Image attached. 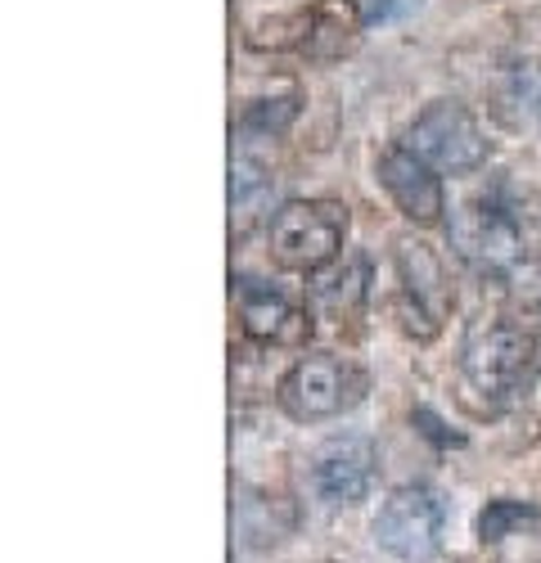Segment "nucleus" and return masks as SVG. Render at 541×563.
Returning <instances> with one entry per match:
<instances>
[{
  "label": "nucleus",
  "instance_id": "f257e3e1",
  "mask_svg": "<svg viewBox=\"0 0 541 563\" xmlns=\"http://www.w3.org/2000/svg\"><path fill=\"white\" fill-rule=\"evenodd\" d=\"M541 369L537 339L515 320L478 324L461 352V393L478 415H515Z\"/></svg>",
  "mask_w": 541,
  "mask_h": 563
},
{
  "label": "nucleus",
  "instance_id": "f03ea898",
  "mask_svg": "<svg viewBox=\"0 0 541 563\" xmlns=\"http://www.w3.org/2000/svg\"><path fill=\"white\" fill-rule=\"evenodd\" d=\"M270 262L294 275H316L343 257L347 244V208L334 199H289L266 225Z\"/></svg>",
  "mask_w": 541,
  "mask_h": 563
},
{
  "label": "nucleus",
  "instance_id": "7ed1b4c3",
  "mask_svg": "<svg viewBox=\"0 0 541 563\" xmlns=\"http://www.w3.org/2000/svg\"><path fill=\"white\" fill-rule=\"evenodd\" d=\"M393 266H397V316H401V330L429 343L438 339L442 320L456 307V285L442 266V257L433 253V244L416 240V234H401L393 244Z\"/></svg>",
  "mask_w": 541,
  "mask_h": 563
},
{
  "label": "nucleus",
  "instance_id": "20e7f679",
  "mask_svg": "<svg viewBox=\"0 0 541 563\" xmlns=\"http://www.w3.org/2000/svg\"><path fill=\"white\" fill-rule=\"evenodd\" d=\"M361 397H366V374H361L352 361L330 356V352L298 356L285 369V379L276 384V406L289 419H298V424L334 419V415L352 410Z\"/></svg>",
  "mask_w": 541,
  "mask_h": 563
},
{
  "label": "nucleus",
  "instance_id": "39448f33",
  "mask_svg": "<svg viewBox=\"0 0 541 563\" xmlns=\"http://www.w3.org/2000/svg\"><path fill=\"white\" fill-rule=\"evenodd\" d=\"M406 150L424 158L433 172L446 176H470L487 163L492 145L478 126V118L461 100H433L416 113L411 131H406Z\"/></svg>",
  "mask_w": 541,
  "mask_h": 563
},
{
  "label": "nucleus",
  "instance_id": "423d86ee",
  "mask_svg": "<svg viewBox=\"0 0 541 563\" xmlns=\"http://www.w3.org/2000/svg\"><path fill=\"white\" fill-rule=\"evenodd\" d=\"M442 528H446V500L429 483H406L388 492V500L375 514V541L401 563H433L442 554Z\"/></svg>",
  "mask_w": 541,
  "mask_h": 563
},
{
  "label": "nucleus",
  "instance_id": "0eeeda50",
  "mask_svg": "<svg viewBox=\"0 0 541 563\" xmlns=\"http://www.w3.org/2000/svg\"><path fill=\"white\" fill-rule=\"evenodd\" d=\"M446 240H451V249H456V257H465L478 271H496V275H506L523 257V230H519V221L506 208L487 203V199L461 203L456 212H451Z\"/></svg>",
  "mask_w": 541,
  "mask_h": 563
},
{
  "label": "nucleus",
  "instance_id": "6e6552de",
  "mask_svg": "<svg viewBox=\"0 0 541 563\" xmlns=\"http://www.w3.org/2000/svg\"><path fill=\"white\" fill-rule=\"evenodd\" d=\"M375 487V442L371 438H330L311 460V492L330 509H352Z\"/></svg>",
  "mask_w": 541,
  "mask_h": 563
},
{
  "label": "nucleus",
  "instance_id": "1a4fd4ad",
  "mask_svg": "<svg viewBox=\"0 0 541 563\" xmlns=\"http://www.w3.org/2000/svg\"><path fill=\"white\" fill-rule=\"evenodd\" d=\"M375 176H379V185L388 190L393 208L406 221H416V225H438L442 221V212H446L442 180H438V172L424 158H416L406 145L384 150L379 163H375Z\"/></svg>",
  "mask_w": 541,
  "mask_h": 563
},
{
  "label": "nucleus",
  "instance_id": "9d476101",
  "mask_svg": "<svg viewBox=\"0 0 541 563\" xmlns=\"http://www.w3.org/2000/svg\"><path fill=\"white\" fill-rule=\"evenodd\" d=\"M240 330L249 343L262 347H294L311 334L307 307L289 302L280 289L257 285V279H240Z\"/></svg>",
  "mask_w": 541,
  "mask_h": 563
},
{
  "label": "nucleus",
  "instance_id": "9b49d317",
  "mask_svg": "<svg viewBox=\"0 0 541 563\" xmlns=\"http://www.w3.org/2000/svg\"><path fill=\"white\" fill-rule=\"evenodd\" d=\"M361 27H366V14H361L356 0H316L311 10H302V45L298 55L330 64L356 51Z\"/></svg>",
  "mask_w": 541,
  "mask_h": 563
},
{
  "label": "nucleus",
  "instance_id": "f8f14e48",
  "mask_svg": "<svg viewBox=\"0 0 541 563\" xmlns=\"http://www.w3.org/2000/svg\"><path fill=\"white\" fill-rule=\"evenodd\" d=\"M366 294H371V257L366 253H347L311 275V307L330 320H352L366 307Z\"/></svg>",
  "mask_w": 541,
  "mask_h": 563
},
{
  "label": "nucleus",
  "instance_id": "ddd939ff",
  "mask_svg": "<svg viewBox=\"0 0 541 563\" xmlns=\"http://www.w3.org/2000/svg\"><path fill=\"white\" fill-rule=\"evenodd\" d=\"M270 185H276V180L266 176L262 163H253L249 154H235L231 158V225L240 234L262 217V208L270 199Z\"/></svg>",
  "mask_w": 541,
  "mask_h": 563
},
{
  "label": "nucleus",
  "instance_id": "4468645a",
  "mask_svg": "<svg viewBox=\"0 0 541 563\" xmlns=\"http://www.w3.org/2000/svg\"><path fill=\"white\" fill-rule=\"evenodd\" d=\"M537 523H541V509L528 505V500H487L474 532H478L483 545H496V541H506V537H515L523 528H537Z\"/></svg>",
  "mask_w": 541,
  "mask_h": 563
},
{
  "label": "nucleus",
  "instance_id": "2eb2a0df",
  "mask_svg": "<svg viewBox=\"0 0 541 563\" xmlns=\"http://www.w3.org/2000/svg\"><path fill=\"white\" fill-rule=\"evenodd\" d=\"M506 294L523 316H541V253L537 257H519L506 271Z\"/></svg>",
  "mask_w": 541,
  "mask_h": 563
},
{
  "label": "nucleus",
  "instance_id": "dca6fc26",
  "mask_svg": "<svg viewBox=\"0 0 541 563\" xmlns=\"http://www.w3.org/2000/svg\"><path fill=\"white\" fill-rule=\"evenodd\" d=\"M294 118H298V100H294V96H289V100H262V104H253V109L244 113V126H249V131L280 135Z\"/></svg>",
  "mask_w": 541,
  "mask_h": 563
},
{
  "label": "nucleus",
  "instance_id": "f3484780",
  "mask_svg": "<svg viewBox=\"0 0 541 563\" xmlns=\"http://www.w3.org/2000/svg\"><path fill=\"white\" fill-rule=\"evenodd\" d=\"M416 0H366L361 5V14H366V23H384V19H397V14H406Z\"/></svg>",
  "mask_w": 541,
  "mask_h": 563
},
{
  "label": "nucleus",
  "instance_id": "a211bd4d",
  "mask_svg": "<svg viewBox=\"0 0 541 563\" xmlns=\"http://www.w3.org/2000/svg\"><path fill=\"white\" fill-rule=\"evenodd\" d=\"M528 109L537 113V122H541V68L528 77Z\"/></svg>",
  "mask_w": 541,
  "mask_h": 563
}]
</instances>
